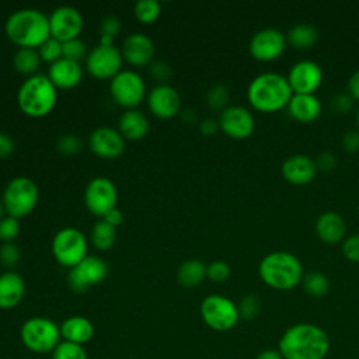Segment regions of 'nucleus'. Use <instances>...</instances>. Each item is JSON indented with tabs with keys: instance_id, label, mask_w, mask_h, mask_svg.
I'll return each mask as SVG.
<instances>
[{
	"instance_id": "nucleus-1",
	"label": "nucleus",
	"mask_w": 359,
	"mask_h": 359,
	"mask_svg": "<svg viewBox=\"0 0 359 359\" xmlns=\"http://www.w3.org/2000/svg\"><path fill=\"white\" fill-rule=\"evenodd\" d=\"M330 346L325 330L311 323L290 325L278 341V351L283 359H325Z\"/></svg>"
},
{
	"instance_id": "nucleus-2",
	"label": "nucleus",
	"mask_w": 359,
	"mask_h": 359,
	"mask_svg": "<svg viewBox=\"0 0 359 359\" xmlns=\"http://www.w3.org/2000/svg\"><path fill=\"white\" fill-rule=\"evenodd\" d=\"M293 91L285 76L273 72L261 73L247 88L250 105L258 112L272 114L287 107Z\"/></svg>"
},
{
	"instance_id": "nucleus-3",
	"label": "nucleus",
	"mask_w": 359,
	"mask_h": 359,
	"mask_svg": "<svg viewBox=\"0 0 359 359\" xmlns=\"http://www.w3.org/2000/svg\"><path fill=\"white\" fill-rule=\"evenodd\" d=\"M10 41L20 48L38 49L49 36V18L36 8H20L4 24Z\"/></svg>"
},
{
	"instance_id": "nucleus-4",
	"label": "nucleus",
	"mask_w": 359,
	"mask_h": 359,
	"mask_svg": "<svg viewBox=\"0 0 359 359\" xmlns=\"http://www.w3.org/2000/svg\"><path fill=\"white\" fill-rule=\"evenodd\" d=\"M258 273L268 287L282 292L299 286L304 276L300 259L287 251L266 254L258 265Z\"/></svg>"
},
{
	"instance_id": "nucleus-5",
	"label": "nucleus",
	"mask_w": 359,
	"mask_h": 359,
	"mask_svg": "<svg viewBox=\"0 0 359 359\" xmlns=\"http://www.w3.org/2000/svg\"><path fill=\"white\" fill-rule=\"evenodd\" d=\"M57 93L48 76L34 74L28 77L17 93L20 109L32 118L48 115L56 104Z\"/></svg>"
},
{
	"instance_id": "nucleus-6",
	"label": "nucleus",
	"mask_w": 359,
	"mask_h": 359,
	"mask_svg": "<svg viewBox=\"0 0 359 359\" xmlns=\"http://www.w3.org/2000/svg\"><path fill=\"white\" fill-rule=\"evenodd\" d=\"M22 345L34 353H52L62 341L60 327L48 317H29L20 330Z\"/></svg>"
},
{
	"instance_id": "nucleus-7",
	"label": "nucleus",
	"mask_w": 359,
	"mask_h": 359,
	"mask_svg": "<svg viewBox=\"0 0 359 359\" xmlns=\"http://www.w3.org/2000/svg\"><path fill=\"white\" fill-rule=\"evenodd\" d=\"M39 191L28 177H15L4 188L1 202L7 215L20 219L29 215L36 206Z\"/></svg>"
},
{
	"instance_id": "nucleus-8",
	"label": "nucleus",
	"mask_w": 359,
	"mask_h": 359,
	"mask_svg": "<svg viewBox=\"0 0 359 359\" xmlns=\"http://www.w3.org/2000/svg\"><path fill=\"white\" fill-rule=\"evenodd\" d=\"M203 323L219 332L230 331L240 321L237 304L223 294H209L201 303Z\"/></svg>"
},
{
	"instance_id": "nucleus-9",
	"label": "nucleus",
	"mask_w": 359,
	"mask_h": 359,
	"mask_svg": "<svg viewBox=\"0 0 359 359\" xmlns=\"http://www.w3.org/2000/svg\"><path fill=\"white\" fill-rule=\"evenodd\" d=\"M52 252L60 265L73 268L87 257V238L79 229L65 227L53 236Z\"/></svg>"
},
{
	"instance_id": "nucleus-10",
	"label": "nucleus",
	"mask_w": 359,
	"mask_h": 359,
	"mask_svg": "<svg viewBox=\"0 0 359 359\" xmlns=\"http://www.w3.org/2000/svg\"><path fill=\"white\" fill-rule=\"evenodd\" d=\"M109 93L116 104L132 109L142 102L146 94V86L136 72L121 70L114 79H111Z\"/></svg>"
},
{
	"instance_id": "nucleus-11",
	"label": "nucleus",
	"mask_w": 359,
	"mask_h": 359,
	"mask_svg": "<svg viewBox=\"0 0 359 359\" xmlns=\"http://www.w3.org/2000/svg\"><path fill=\"white\" fill-rule=\"evenodd\" d=\"M108 275L107 262L94 255H87L73 268H70L67 273V283L72 290L77 293H83L94 285L101 283Z\"/></svg>"
},
{
	"instance_id": "nucleus-12",
	"label": "nucleus",
	"mask_w": 359,
	"mask_h": 359,
	"mask_svg": "<svg viewBox=\"0 0 359 359\" xmlns=\"http://www.w3.org/2000/svg\"><path fill=\"white\" fill-rule=\"evenodd\" d=\"M122 53L114 45H97L86 57L87 72L100 80L114 79L122 67Z\"/></svg>"
},
{
	"instance_id": "nucleus-13",
	"label": "nucleus",
	"mask_w": 359,
	"mask_h": 359,
	"mask_svg": "<svg viewBox=\"0 0 359 359\" xmlns=\"http://www.w3.org/2000/svg\"><path fill=\"white\" fill-rule=\"evenodd\" d=\"M118 192L114 182L107 177L93 178L84 191L86 208L95 216L104 217L107 212L116 208Z\"/></svg>"
},
{
	"instance_id": "nucleus-14",
	"label": "nucleus",
	"mask_w": 359,
	"mask_h": 359,
	"mask_svg": "<svg viewBox=\"0 0 359 359\" xmlns=\"http://www.w3.org/2000/svg\"><path fill=\"white\" fill-rule=\"evenodd\" d=\"M286 45V35L282 31L276 28H264L252 35L248 49L255 60L272 62L283 55Z\"/></svg>"
},
{
	"instance_id": "nucleus-15",
	"label": "nucleus",
	"mask_w": 359,
	"mask_h": 359,
	"mask_svg": "<svg viewBox=\"0 0 359 359\" xmlns=\"http://www.w3.org/2000/svg\"><path fill=\"white\" fill-rule=\"evenodd\" d=\"M48 18L50 36L59 39L60 42L79 38L84 27L81 13L72 6L56 7Z\"/></svg>"
},
{
	"instance_id": "nucleus-16",
	"label": "nucleus",
	"mask_w": 359,
	"mask_h": 359,
	"mask_svg": "<svg viewBox=\"0 0 359 359\" xmlns=\"http://www.w3.org/2000/svg\"><path fill=\"white\" fill-rule=\"evenodd\" d=\"M220 130L231 139L243 140L251 136L255 128L252 114L241 105H230L219 115Z\"/></svg>"
},
{
	"instance_id": "nucleus-17",
	"label": "nucleus",
	"mask_w": 359,
	"mask_h": 359,
	"mask_svg": "<svg viewBox=\"0 0 359 359\" xmlns=\"http://www.w3.org/2000/svg\"><path fill=\"white\" fill-rule=\"evenodd\" d=\"M286 79L293 94H314L323 83V70L313 60H300L290 67Z\"/></svg>"
},
{
	"instance_id": "nucleus-18",
	"label": "nucleus",
	"mask_w": 359,
	"mask_h": 359,
	"mask_svg": "<svg viewBox=\"0 0 359 359\" xmlns=\"http://www.w3.org/2000/svg\"><path fill=\"white\" fill-rule=\"evenodd\" d=\"M88 146L98 157L115 158L121 156L125 149V137L114 128L100 126L90 133Z\"/></svg>"
},
{
	"instance_id": "nucleus-19",
	"label": "nucleus",
	"mask_w": 359,
	"mask_h": 359,
	"mask_svg": "<svg viewBox=\"0 0 359 359\" xmlns=\"http://www.w3.org/2000/svg\"><path fill=\"white\" fill-rule=\"evenodd\" d=\"M147 107L153 115L168 119L178 114L181 98L174 87L161 83L153 87L147 94Z\"/></svg>"
},
{
	"instance_id": "nucleus-20",
	"label": "nucleus",
	"mask_w": 359,
	"mask_h": 359,
	"mask_svg": "<svg viewBox=\"0 0 359 359\" xmlns=\"http://www.w3.org/2000/svg\"><path fill=\"white\" fill-rule=\"evenodd\" d=\"M280 170L283 178L293 185L310 184L318 171L316 160L307 154L289 156L283 161Z\"/></svg>"
},
{
	"instance_id": "nucleus-21",
	"label": "nucleus",
	"mask_w": 359,
	"mask_h": 359,
	"mask_svg": "<svg viewBox=\"0 0 359 359\" xmlns=\"http://www.w3.org/2000/svg\"><path fill=\"white\" fill-rule=\"evenodd\" d=\"M122 57L133 66H144L151 63L154 56L153 41L140 32H133L125 38L122 45Z\"/></svg>"
},
{
	"instance_id": "nucleus-22",
	"label": "nucleus",
	"mask_w": 359,
	"mask_h": 359,
	"mask_svg": "<svg viewBox=\"0 0 359 359\" xmlns=\"http://www.w3.org/2000/svg\"><path fill=\"white\" fill-rule=\"evenodd\" d=\"M316 234L325 244H337L345 240L346 223L344 217L332 210L321 213L314 224Z\"/></svg>"
},
{
	"instance_id": "nucleus-23",
	"label": "nucleus",
	"mask_w": 359,
	"mask_h": 359,
	"mask_svg": "<svg viewBox=\"0 0 359 359\" xmlns=\"http://www.w3.org/2000/svg\"><path fill=\"white\" fill-rule=\"evenodd\" d=\"M48 77L56 88H73L83 79V67L79 62L60 57L50 65Z\"/></svg>"
},
{
	"instance_id": "nucleus-24",
	"label": "nucleus",
	"mask_w": 359,
	"mask_h": 359,
	"mask_svg": "<svg viewBox=\"0 0 359 359\" xmlns=\"http://www.w3.org/2000/svg\"><path fill=\"white\" fill-rule=\"evenodd\" d=\"M286 108L287 114L302 123L314 122L321 115V102L316 94H293Z\"/></svg>"
},
{
	"instance_id": "nucleus-25",
	"label": "nucleus",
	"mask_w": 359,
	"mask_h": 359,
	"mask_svg": "<svg viewBox=\"0 0 359 359\" xmlns=\"http://www.w3.org/2000/svg\"><path fill=\"white\" fill-rule=\"evenodd\" d=\"M25 293L22 276L14 271H6L0 275V309L10 310L18 306Z\"/></svg>"
},
{
	"instance_id": "nucleus-26",
	"label": "nucleus",
	"mask_w": 359,
	"mask_h": 359,
	"mask_svg": "<svg viewBox=\"0 0 359 359\" xmlns=\"http://www.w3.org/2000/svg\"><path fill=\"white\" fill-rule=\"evenodd\" d=\"M59 327L62 339L77 345L84 346L94 337V325L84 316L67 317Z\"/></svg>"
},
{
	"instance_id": "nucleus-27",
	"label": "nucleus",
	"mask_w": 359,
	"mask_h": 359,
	"mask_svg": "<svg viewBox=\"0 0 359 359\" xmlns=\"http://www.w3.org/2000/svg\"><path fill=\"white\" fill-rule=\"evenodd\" d=\"M118 128L123 137L129 140H139L149 132V121L143 112L132 108L122 112L119 116Z\"/></svg>"
},
{
	"instance_id": "nucleus-28",
	"label": "nucleus",
	"mask_w": 359,
	"mask_h": 359,
	"mask_svg": "<svg viewBox=\"0 0 359 359\" xmlns=\"http://www.w3.org/2000/svg\"><path fill=\"white\" fill-rule=\"evenodd\" d=\"M206 278V265L196 258L184 261L177 271V279L184 287H195Z\"/></svg>"
},
{
	"instance_id": "nucleus-29",
	"label": "nucleus",
	"mask_w": 359,
	"mask_h": 359,
	"mask_svg": "<svg viewBox=\"0 0 359 359\" xmlns=\"http://www.w3.org/2000/svg\"><path fill=\"white\" fill-rule=\"evenodd\" d=\"M286 41L296 49H309L318 41V31L309 22H299L293 25L286 34Z\"/></svg>"
},
{
	"instance_id": "nucleus-30",
	"label": "nucleus",
	"mask_w": 359,
	"mask_h": 359,
	"mask_svg": "<svg viewBox=\"0 0 359 359\" xmlns=\"http://www.w3.org/2000/svg\"><path fill=\"white\" fill-rule=\"evenodd\" d=\"M41 63V56L38 49L34 48H18L14 53L13 65L17 72L22 74H32L36 72Z\"/></svg>"
},
{
	"instance_id": "nucleus-31",
	"label": "nucleus",
	"mask_w": 359,
	"mask_h": 359,
	"mask_svg": "<svg viewBox=\"0 0 359 359\" xmlns=\"http://www.w3.org/2000/svg\"><path fill=\"white\" fill-rule=\"evenodd\" d=\"M116 240V227L105 220L97 222L91 229V241L98 250H109Z\"/></svg>"
},
{
	"instance_id": "nucleus-32",
	"label": "nucleus",
	"mask_w": 359,
	"mask_h": 359,
	"mask_svg": "<svg viewBox=\"0 0 359 359\" xmlns=\"http://www.w3.org/2000/svg\"><path fill=\"white\" fill-rule=\"evenodd\" d=\"M302 286L309 296L323 297L330 290V280L323 272L311 271L309 273H304L302 279Z\"/></svg>"
},
{
	"instance_id": "nucleus-33",
	"label": "nucleus",
	"mask_w": 359,
	"mask_h": 359,
	"mask_svg": "<svg viewBox=\"0 0 359 359\" xmlns=\"http://www.w3.org/2000/svg\"><path fill=\"white\" fill-rule=\"evenodd\" d=\"M161 13V6L157 0H137L135 3V15L144 24L154 22Z\"/></svg>"
},
{
	"instance_id": "nucleus-34",
	"label": "nucleus",
	"mask_w": 359,
	"mask_h": 359,
	"mask_svg": "<svg viewBox=\"0 0 359 359\" xmlns=\"http://www.w3.org/2000/svg\"><path fill=\"white\" fill-rule=\"evenodd\" d=\"M52 359H88L83 345H77L67 341H60L50 353Z\"/></svg>"
},
{
	"instance_id": "nucleus-35",
	"label": "nucleus",
	"mask_w": 359,
	"mask_h": 359,
	"mask_svg": "<svg viewBox=\"0 0 359 359\" xmlns=\"http://www.w3.org/2000/svg\"><path fill=\"white\" fill-rule=\"evenodd\" d=\"M87 55L88 53H87L86 43L80 38L62 42V57L80 63V60L87 57Z\"/></svg>"
},
{
	"instance_id": "nucleus-36",
	"label": "nucleus",
	"mask_w": 359,
	"mask_h": 359,
	"mask_svg": "<svg viewBox=\"0 0 359 359\" xmlns=\"http://www.w3.org/2000/svg\"><path fill=\"white\" fill-rule=\"evenodd\" d=\"M229 97V91L223 84H215L208 90L206 102L213 111L222 112L224 108H227Z\"/></svg>"
},
{
	"instance_id": "nucleus-37",
	"label": "nucleus",
	"mask_w": 359,
	"mask_h": 359,
	"mask_svg": "<svg viewBox=\"0 0 359 359\" xmlns=\"http://www.w3.org/2000/svg\"><path fill=\"white\" fill-rule=\"evenodd\" d=\"M240 318L254 320L261 311V300L257 294H245L237 304Z\"/></svg>"
},
{
	"instance_id": "nucleus-38",
	"label": "nucleus",
	"mask_w": 359,
	"mask_h": 359,
	"mask_svg": "<svg viewBox=\"0 0 359 359\" xmlns=\"http://www.w3.org/2000/svg\"><path fill=\"white\" fill-rule=\"evenodd\" d=\"M38 52H39V56L42 60L49 62L52 65L62 57V42L53 36H49L38 48Z\"/></svg>"
},
{
	"instance_id": "nucleus-39",
	"label": "nucleus",
	"mask_w": 359,
	"mask_h": 359,
	"mask_svg": "<svg viewBox=\"0 0 359 359\" xmlns=\"http://www.w3.org/2000/svg\"><path fill=\"white\" fill-rule=\"evenodd\" d=\"M20 234L18 219L7 215L0 219V240L3 243H13Z\"/></svg>"
},
{
	"instance_id": "nucleus-40",
	"label": "nucleus",
	"mask_w": 359,
	"mask_h": 359,
	"mask_svg": "<svg viewBox=\"0 0 359 359\" xmlns=\"http://www.w3.org/2000/svg\"><path fill=\"white\" fill-rule=\"evenodd\" d=\"M230 276V266L224 261L216 259L212 261L209 265H206V278L212 282H224Z\"/></svg>"
},
{
	"instance_id": "nucleus-41",
	"label": "nucleus",
	"mask_w": 359,
	"mask_h": 359,
	"mask_svg": "<svg viewBox=\"0 0 359 359\" xmlns=\"http://www.w3.org/2000/svg\"><path fill=\"white\" fill-rule=\"evenodd\" d=\"M20 261V250L14 243H3L0 247V262L6 268H13Z\"/></svg>"
},
{
	"instance_id": "nucleus-42",
	"label": "nucleus",
	"mask_w": 359,
	"mask_h": 359,
	"mask_svg": "<svg viewBox=\"0 0 359 359\" xmlns=\"http://www.w3.org/2000/svg\"><path fill=\"white\" fill-rule=\"evenodd\" d=\"M81 140L79 136L76 135H65L59 139L57 142V149L60 153L66 154V156H72V154H76L81 150Z\"/></svg>"
},
{
	"instance_id": "nucleus-43",
	"label": "nucleus",
	"mask_w": 359,
	"mask_h": 359,
	"mask_svg": "<svg viewBox=\"0 0 359 359\" xmlns=\"http://www.w3.org/2000/svg\"><path fill=\"white\" fill-rule=\"evenodd\" d=\"M342 254L346 259L359 262V234H352L344 240Z\"/></svg>"
},
{
	"instance_id": "nucleus-44",
	"label": "nucleus",
	"mask_w": 359,
	"mask_h": 359,
	"mask_svg": "<svg viewBox=\"0 0 359 359\" xmlns=\"http://www.w3.org/2000/svg\"><path fill=\"white\" fill-rule=\"evenodd\" d=\"M121 31V21L115 15H107L100 22V32L101 35L114 38Z\"/></svg>"
},
{
	"instance_id": "nucleus-45",
	"label": "nucleus",
	"mask_w": 359,
	"mask_h": 359,
	"mask_svg": "<svg viewBox=\"0 0 359 359\" xmlns=\"http://www.w3.org/2000/svg\"><path fill=\"white\" fill-rule=\"evenodd\" d=\"M171 69L165 62L156 60L150 65V74L158 81H167L171 77Z\"/></svg>"
},
{
	"instance_id": "nucleus-46",
	"label": "nucleus",
	"mask_w": 359,
	"mask_h": 359,
	"mask_svg": "<svg viewBox=\"0 0 359 359\" xmlns=\"http://www.w3.org/2000/svg\"><path fill=\"white\" fill-rule=\"evenodd\" d=\"M352 107V98L348 94H338L331 101V109L335 114H345Z\"/></svg>"
},
{
	"instance_id": "nucleus-47",
	"label": "nucleus",
	"mask_w": 359,
	"mask_h": 359,
	"mask_svg": "<svg viewBox=\"0 0 359 359\" xmlns=\"http://www.w3.org/2000/svg\"><path fill=\"white\" fill-rule=\"evenodd\" d=\"M342 146L344 150L348 153H355L359 150V132L358 130H349L342 137Z\"/></svg>"
},
{
	"instance_id": "nucleus-48",
	"label": "nucleus",
	"mask_w": 359,
	"mask_h": 359,
	"mask_svg": "<svg viewBox=\"0 0 359 359\" xmlns=\"http://www.w3.org/2000/svg\"><path fill=\"white\" fill-rule=\"evenodd\" d=\"M337 160L334 157V154L331 151H323L318 154L317 160H316V165L317 170H323V171H330L335 167Z\"/></svg>"
},
{
	"instance_id": "nucleus-49",
	"label": "nucleus",
	"mask_w": 359,
	"mask_h": 359,
	"mask_svg": "<svg viewBox=\"0 0 359 359\" xmlns=\"http://www.w3.org/2000/svg\"><path fill=\"white\" fill-rule=\"evenodd\" d=\"M13 151H14L13 139L8 135L0 132V158L8 157Z\"/></svg>"
},
{
	"instance_id": "nucleus-50",
	"label": "nucleus",
	"mask_w": 359,
	"mask_h": 359,
	"mask_svg": "<svg viewBox=\"0 0 359 359\" xmlns=\"http://www.w3.org/2000/svg\"><path fill=\"white\" fill-rule=\"evenodd\" d=\"M348 93L352 100L359 101V69L355 70L348 79Z\"/></svg>"
},
{
	"instance_id": "nucleus-51",
	"label": "nucleus",
	"mask_w": 359,
	"mask_h": 359,
	"mask_svg": "<svg viewBox=\"0 0 359 359\" xmlns=\"http://www.w3.org/2000/svg\"><path fill=\"white\" fill-rule=\"evenodd\" d=\"M199 129L203 135L206 136H212L215 135L220 128H219V121L217 119H213V118H206L201 122L199 125Z\"/></svg>"
},
{
	"instance_id": "nucleus-52",
	"label": "nucleus",
	"mask_w": 359,
	"mask_h": 359,
	"mask_svg": "<svg viewBox=\"0 0 359 359\" xmlns=\"http://www.w3.org/2000/svg\"><path fill=\"white\" fill-rule=\"evenodd\" d=\"M102 220H105L107 223H109L114 227H118L123 220V215L118 208H114L109 212H107V215L102 217Z\"/></svg>"
},
{
	"instance_id": "nucleus-53",
	"label": "nucleus",
	"mask_w": 359,
	"mask_h": 359,
	"mask_svg": "<svg viewBox=\"0 0 359 359\" xmlns=\"http://www.w3.org/2000/svg\"><path fill=\"white\" fill-rule=\"evenodd\" d=\"M255 359H283V358H282L280 352L278 351V348H276V349L268 348V349L261 351V352L255 356Z\"/></svg>"
},
{
	"instance_id": "nucleus-54",
	"label": "nucleus",
	"mask_w": 359,
	"mask_h": 359,
	"mask_svg": "<svg viewBox=\"0 0 359 359\" xmlns=\"http://www.w3.org/2000/svg\"><path fill=\"white\" fill-rule=\"evenodd\" d=\"M3 213H4V205H3V202L0 199V219L3 217Z\"/></svg>"
},
{
	"instance_id": "nucleus-55",
	"label": "nucleus",
	"mask_w": 359,
	"mask_h": 359,
	"mask_svg": "<svg viewBox=\"0 0 359 359\" xmlns=\"http://www.w3.org/2000/svg\"><path fill=\"white\" fill-rule=\"evenodd\" d=\"M356 125H358V132H359V108L356 111Z\"/></svg>"
}]
</instances>
